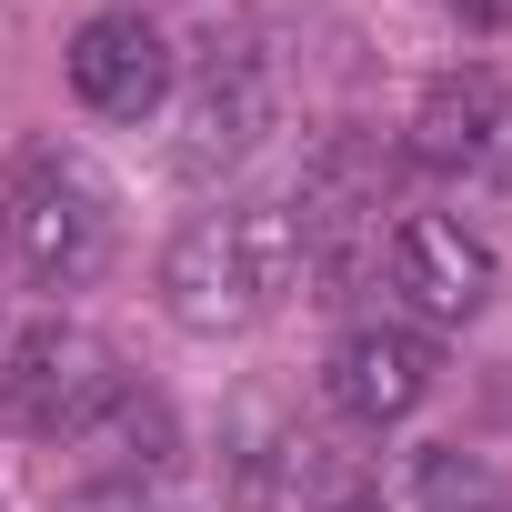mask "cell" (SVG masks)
Masks as SVG:
<instances>
[{"label":"cell","instance_id":"obj_1","mask_svg":"<svg viewBox=\"0 0 512 512\" xmlns=\"http://www.w3.org/2000/svg\"><path fill=\"white\" fill-rule=\"evenodd\" d=\"M292 282H302L292 201H221V211L181 221L161 251V302L181 332H251L262 312L292 302Z\"/></svg>","mask_w":512,"mask_h":512},{"label":"cell","instance_id":"obj_2","mask_svg":"<svg viewBox=\"0 0 512 512\" xmlns=\"http://www.w3.org/2000/svg\"><path fill=\"white\" fill-rule=\"evenodd\" d=\"M0 241L31 292H81L111 272L121 251V191L91 151L71 141H31L11 171H0Z\"/></svg>","mask_w":512,"mask_h":512},{"label":"cell","instance_id":"obj_3","mask_svg":"<svg viewBox=\"0 0 512 512\" xmlns=\"http://www.w3.org/2000/svg\"><path fill=\"white\" fill-rule=\"evenodd\" d=\"M392 211V161H382V141H322L312 151V171H302V191H292V231H302V282H322L312 302H342L372 262H382V221Z\"/></svg>","mask_w":512,"mask_h":512},{"label":"cell","instance_id":"obj_4","mask_svg":"<svg viewBox=\"0 0 512 512\" xmlns=\"http://www.w3.org/2000/svg\"><path fill=\"white\" fill-rule=\"evenodd\" d=\"M121 392H131V372L111 362V342L61 322V312L31 322L11 352H0V422L31 432V442H91Z\"/></svg>","mask_w":512,"mask_h":512},{"label":"cell","instance_id":"obj_5","mask_svg":"<svg viewBox=\"0 0 512 512\" xmlns=\"http://www.w3.org/2000/svg\"><path fill=\"white\" fill-rule=\"evenodd\" d=\"M272 121H282V61H272L262 41H221V51L201 61V81L181 91L171 171H181L191 191H211L221 171H241L251 151L272 141Z\"/></svg>","mask_w":512,"mask_h":512},{"label":"cell","instance_id":"obj_6","mask_svg":"<svg viewBox=\"0 0 512 512\" xmlns=\"http://www.w3.org/2000/svg\"><path fill=\"white\" fill-rule=\"evenodd\" d=\"M432 382H442V352H432V332H422V322H362V332H342V342H332V362H322L332 412H342V422H362V432L412 422V412L432 402Z\"/></svg>","mask_w":512,"mask_h":512},{"label":"cell","instance_id":"obj_7","mask_svg":"<svg viewBox=\"0 0 512 512\" xmlns=\"http://www.w3.org/2000/svg\"><path fill=\"white\" fill-rule=\"evenodd\" d=\"M382 282L402 292L412 322H472L492 302V251L442 211H402L382 231Z\"/></svg>","mask_w":512,"mask_h":512},{"label":"cell","instance_id":"obj_8","mask_svg":"<svg viewBox=\"0 0 512 512\" xmlns=\"http://www.w3.org/2000/svg\"><path fill=\"white\" fill-rule=\"evenodd\" d=\"M61 71H71V101L101 111V121H151V111L171 101V41H161L141 11L81 21L71 51H61Z\"/></svg>","mask_w":512,"mask_h":512},{"label":"cell","instance_id":"obj_9","mask_svg":"<svg viewBox=\"0 0 512 512\" xmlns=\"http://www.w3.org/2000/svg\"><path fill=\"white\" fill-rule=\"evenodd\" d=\"M402 151H412L422 171H442V181H482V171H502V161H512V91H502L492 71H442V81L422 91Z\"/></svg>","mask_w":512,"mask_h":512},{"label":"cell","instance_id":"obj_10","mask_svg":"<svg viewBox=\"0 0 512 512\" xmlns=\"http://www.w3.org/2000/svg\"><path fill=\"white\" fill-rule=\"evenodd\" d=\"M231 492H241V512H332L352 482H342V452H322L292 422H262L251 452H231Z\"/></svg>","mask_w":512,"mask_h":512},{"label":"cell","instance_id":"obj_11","mask_svg":"<svg viewBox=\"0 0 512 512\" xmlns=\"http://www.w3.org/2000/svg\"><path fill=\"white\" fill-rule=\"evenodd\" d=\"M91 442H111L131 482H161V472L181 462V432H171V402H161V392H141V382H131L121 402H111V422H101Z\"/></svg>","mask_w":512,"mask_h":512},{"label":"cell","instance_id":"obj_12","mask_svg":"<svg viewBox=\"0 0 512 512\" xmlns=\"http://www.w3.org/2000/svg\"><path fill=\"white\" fill-rule=\"evenodd\" d=\"M412 492H422V512H512V492L482 452H422Z\"/></svg>","mask_w":512,"mask_h":512},{"label":"cell","instance_id":"obj_13","mask_svg":"<svg viewBox=\"0 0 512 512\" xmlns=\"http://www.w3.org/2000/svg\"><path fill=\"white\" fill-rule=\"evenodd\" d=\"M61 512H151V492H141L131 472H101V482H81V492H61Z\"/></svg>","mask_w":512,"mask_h":512},{"label":"cell","instance_id":"obj_14","mask_svg":"<svg viewBox=\"0 0 512 512\" xmlns=\"http://www.w3.org/2000/svg\"><path fill=\"white\" fill-rule=\"evenodd\" d=\"M442 11H452L462 31H482V41H492V31H512V0H442Z\"/></svg>","mask_w":512,"mask_h":512},{"label":"cell","instance_id":"obj_15","mask_svg":"<svg viewBox=\"0 0 512 512\" xmlns=\"http://www.w3.org/2000/svg\"><path fill=\"white\" fill-rule=\"evenodd\" d=\"M332 512H382V502H372V492H342V502H332Z\"/></svg>","mask_w":512,"mask_h":512},{"label":"cell","instance_id":"obj_16","mask_svg":"<svg viewBox=\"0 0 512 512\" xmlns=\"http://www.w3.org/2000/svg\"><path fill=\"white\" fill-rule=\"evenodd\" d=\"M0 512H11V502H0Z\"/></svg>","mask_w":512,"mask_h":512}]
</instances>
